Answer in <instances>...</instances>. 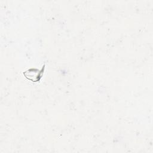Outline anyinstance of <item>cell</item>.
Listing matches in <instances>:
<instances>
[{
    "label": "cell",
    "instance_id": "6da1fadb",
    "mask_svg": "<svg viewBox=\"0 0 153 153\" xmlns=\"http://www.w3.org/2000/svg\"><path fill=\"white\" fill-rule=\"evenodd\" d=\"M38 70L36 69H30L27 71H26L24 74L25 75L26 77L28 79L32 80V81H34V76L35 78V80H38V76H39V73L38 74Z\"/></svg>",
    "mask_w": 153,
    "mask_h": 153
}]
</instances>
